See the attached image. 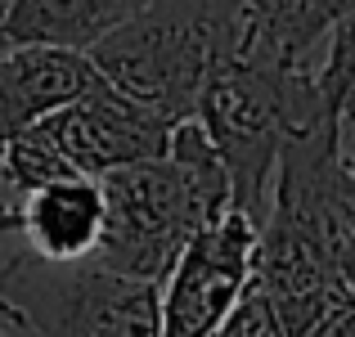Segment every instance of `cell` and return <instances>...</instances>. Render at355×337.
I'll list each match as a JSON object with an SVG mask.
<instances>
[{"label":"cell","mask_w":355,"mask_h":337,"mask_svg":"<svg viewBox=\"0 0 355 337\" xmlns=\"http://www.w3.org/2000/svg\"><path fill=\"white\" fill-rule=\"evenodd\" d=\"M5 5H9V0H0V9H5Z\"/></svg>","instance_id":"17"},{"label":"cell","mask_w":355,"mask_h":337,"mask_svg":"<svg viewBox=\"0 0 355 337\" xmlns=\"http://www.w3.org/2000/svg\"><path fill=\"white\" fill-rule=\"evenodd\" d=\"M0 234H18V211L0 207Z\"/></svg>","instance_id":"14"},{"label":"cell","mask_w":355,"mask_h":337,"mask_svg":"<svg viewBox=\"0 0 355 337\" xmlns=\"http://www.w3.org/2000/svg\"><path fill=\"white\" fill-rule=\"evenodd\" d=\"M333 126H338V148L355 139V86H347V95L338 99V108H333Z\"/></svg>","instance_id":"13"},{"label":"cell","mask_w":355,"mask_h":337,"mask_svg":"<svg viewBox=\"0 0 355 337\" xmlns=\"http://www.w3.org/2000/svg\"><path fill=\"white\" fill-rule=\"evenodd\" d=\"M261 225L225 207L180 248L157 288V337H211L239 293L252 284Z\"/></svg>","instance_id":"6"},{"label":"cell","mask_w":355,"mask_h":337,"mask_svg":"<svg viewBox=\"0 0 355 337\" xmlns=\"http://www.w3.org/2000/svg\"><path fill=\"white\" fill-rule=\"evenodd\" d=\"M261 225L306 239L355 288V166L342 157L333 126H315L284 144Z\"/></svg>","instance_id":"5"},{"label":"cell","mask_w":355,"mask_h":337,"mask_svg":"<svg viewBox=\"0 0 355 337\" xmlns=\"http://www.w3.org/2000/svg\"><path fill=\"white\" fill-rule=\"evenodd\" d=\"M99 68L86 50L45 41H9L0 50V130L5 139L14 130L41 121L45 112L63 108L86 86H95Z\"/></svg>","instance_id":"8"},{"label":"cell","mask_w":355,"mask_h":337,"mask_svg":"<svg viewBox=\"0 0 355 337\" xmlns=\"http://www.w3.org/2000/svg\"><path fill=\"white\" fill-rule=\"evenodd\" d=\"M193 117L225 162L230 207L257 225L266 221L284 144L315 126H333L315 72H284L252 59H220L202 81Z\"/></svg>","instance_id":"2"},{"label":"cell","mask_w":355,"mask_h":337,"mask_svg":"<svg viewBox=\"0 0 355 337\" xmlns=\"http://www.w3.org/2000/svg\"><path fill=\"white\" fill-rule=\"evenodd\" d=\"M18 234H27V248L54 261L90 257L104 225V193L95 175H63L41 189L23 193L14 202Z\"/></svg>","instance_id":"10"},{"label":"cell","mask_w":355,"mask_h":337,"mask_svg":"<svg viewBox=\"0 0 355 337\" xmlns=\"http://www.w3.org/2000/svg\"><path fill=\"white\" fill-rule=\"evenodd\" d=\"M239 36V0H144L86 54L121 95L162 112L166 121H184L198 108L211 68L234 59Z\"/></svg>","instance_id":"3"},{"label":"cell","mask_w":355,"mask_h":337,"mask_svg":"<svg viewBox=\"0 0 355 337\" xmlns=\"http://www.w3.org/2000/svg\"><path fill=\"white\" fill-rule=\"evenodd\" d=\"M171 126L175 121L144 108L139 99L121 95L104 77H95V86H86L77 99L41 117V130L81 175H104L113 166L166 153Z\"/></svg>","instance_id":"7"},{"label":"cell","mask_w":355,"mask_h":337,"mask_svg":"<svg viewBox=\"0 0 355 337\" xmlns=\"http://www.w3.org/2000/svg\"><path fill=\"white\" fill-rule=\"evenodd\" d=\"M144 0H9L0 9L5 41H45L90 50L104 32L126 23Z\"/></svg>","instance_id":"11"},{"label":"cell","mask_w":355,"mask_h":337,"mask_svg":"<svg viewBox=\"0 0 355 337\" xmlns=\"http://www.w3.org/2000/svg\"><path fill=\"white\" fill-rule=\"evenodd\" d=\"M5 45L9 41H5V27H0V50H5ZM0 148H5V130H0Z\"/></svg>","instance_id":"16"},{"label":"cell","mask_w":355,"mask_h":337,"mask_svg":"<svg viewBox=\"0 0 355 337\" xmlns=\"http://www.w3.org/2000/svg\"><path fill=\"white\" fill-rule=\"evenodd\" d=\"M104 225L90 257L126 279L162 288L180 248L230 207V175L198 117L171 126L166 153L95 175Z\"/></svg>","instance_id":"1"},{"label":"cell","mask_w":355,"mask_h":337,"mask_svg":"<svg viewBox=\"0 0 355 337\" xmlns=\"http://www.w3.org/2000/svg\"><path fill=\"white\" fill-rule=\"evenodd\" d=\"M342 157H347V162L355 166V139H351V144H342Z\"/></svg>","instance_id":"15"},{"label":"cell","mask_w":355,"mask_h":337,"mask_svg":"<svg viewBox=\"0 0 355 337\" xmlns=\"http://www.w3.org/2000/svg\"><path fill=\"white\" fill-rule=\"evenodd\" d=\"M211 337H288V329L279 324V315H275V306L266 302V293H261L257 284H248Z\"/></svg>","instance_id":"12"},{"label":"cell","mask_w":355,"mask_h":337,"mask_svg":"<svg viewBox=\"0 0 355 337\" xmlns=\"http://www.w3.org/2000/svg\"><path fill=\"white\" fill-rule=\"evenodd\" d=\"M351 0H239L243 36L234 59L284 72H320V54Z\"/></svg>","instance_id":"9"},{"label":"cell","mask_w":355,"mask_h":337,"mask_svg":"<svg viewBox=\"0 0 355 337\" xmlns=\"http://www.w3.org/2000/svg\"><path fill=\"white\" fill-rule=\"evenodd\" d=\"M0 337H9V333H0Z\"/></svg>","instance_id":"18"},{"label":"cell","mask_w":355,"mask_h":337,"mask_svg":"<svg viewBox=\"0 0 355 337\" xmlns=\"http://www.w3.org/2000/svg\"><path fill=\"white\" fill-rule=\"evenodd\" d=\"M0 320L23 337H157V288L99 266L14 252L0 266Z\"/></svg>","instance_id":"4"}]
</instances>
